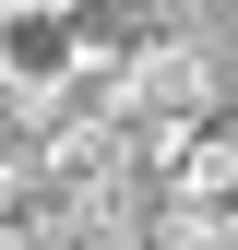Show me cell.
<instances>
[{
	"instance_id": "6da1fadb",
	"label": "cell",
	"mask_w": 238,
	"mask_h": 250,
	"mask_svg": "<svg viewBox=\"0 0 238 250\" xmlns=\"http://www.w3.org/2000/svg\"><path fill=\"white\" fill-rule=\"evenodd\" d=\"M215 96H226L215 48H202V36H167V48L119 60V96H107V119L131 131V155H143V167H155V155L191 131V119H215Z\"/></svg>"
},
{
	"instance_id": "7a4b0ae2",
	"label": "cell",
	"mask_w": 238,
	"mask_h": 250,
	"mask_svg": "<svg viewBox=\"0 0 238 250\" xmlns=\"http://www.w3.org/2000/svg\"><path fill=\"white\" fill-rule=\"evenodd\" d=\"M83 12H36V0H0V96L12 107H48L60 83L83 72Z\"/></svg>"
},
{
	"instance_id": "3957f363",
	"label": "cell",
	"mask_w": 238,
	"mask_h": 250,
	"mask_svg": "<svg viewBox=\"0 0 238 250\" xmlns=\"http://www.w3.org/2000/svg\"><path fill=\"white\" fill-rule=\"evenodd\" d=\"M167 36H202L191 24V0H83V48L107 60H143V48H167Z\"/></svg>"
},
{
	"instance_id": "277c9868",
	"label": "cell",
	"mask_w": 238,
	"mask_h": 250,
	"mask_svg": "<svg viewBox=\"0 0 238 250\" xmlns=\"http://www.w3.org/2000/svg\"><path fill=\"white\" fill-rule=\"evenodd\" d=\"M0 214H24V119H0Z\"/></svg>"
},
{
	"instance_id": "5b68a950",
	"label": "cell",
	"mask_w": 238,
	"mask_h": 250,
	"mask_svg": "<svg viewBox=\"0 0 238 250\" xmlns=\"http://www.w3.org/2000/svg\"><path fill=\"white\" fill-rule=\"evenodd\" d=\"M0 250H36V227H24V214H0Z\"/></svg>"
},
{
	"instance_id": "8992f818",
	"label": "cell",
	"mask_w": 238,
	"mask_h": 250,
	"mask_svg": "<svg viewBox=\"0 0 238 250\" xmlns=\"http://www.w3.org/2000/svg\"><path fill=\"white\" fill-rule=\"evenodd\" d=\"M36 12H83V0H36Z\"/></svg>"
}]
</instances>
